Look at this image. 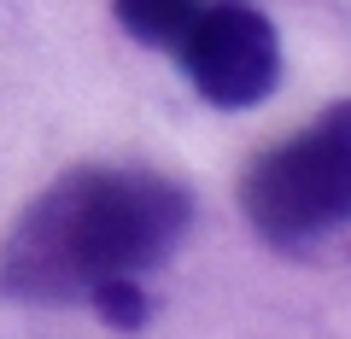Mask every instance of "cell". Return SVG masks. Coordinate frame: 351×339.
<instances>
[{
    "label": "cell",
    "instance_id": "1",
    "mask_svg": "<svg viewBox=\"0 0 351 339\" xmlns=\"http://www.w3.org/2000/svg\"><path fill=\"white\" fill-rule=\"evenodd\" d=\"M193 223V193L152 170H64L0 240V292L18 304H71L106 275L164 264Z\"/></svg>",
    "mask_w": 351,
    "mask_h": 339
},
{
    "label": "cell",
    "instance_id": "2",
    "mask_svg": "<svg viewBox=\"0 0 351 339\" xmlns=\"http://www.w3.org/2000/svg\"><path fill=\"white\" fill-rule=\"evenodd\" d=\"M240 211L276 251H304L351 216V105L334 100L304 135L258 152L240 176Z\"/></svg>",
    "mask_w": 351,
    "mask_h": 339
},
{
    "label": "cell",
    "instance_id": "3",
    "mask_svg": "<svg viewBox=\"0 0 351 339\" xmlns=\"http://www.w3.org/2000/svg\"><path fill=\"white\" fill-rule=\"evenodd\" d=\"M182 71L199 88L205 105L217 112H246V105L269 100L281 82V36L276 24L252 6H234V0H217V6H199L193 29L182 36Z\"/></svg>",
    "mask_w": 351,
    "mask_h": 339
},
{
    "label": "cell",
    "instance_id": "4",
    "mask_svg": "<svg viewBox=\"0 0 351 339\" xmlns=\"http://www.w3.org/2000/svg\"><path fill=\"white\" fill-rule=\"evenodd\" d=\"M112 18L141 47H182V36L199 18V0H112Z\"/></svg>",
    "mask_w": 351,
    "mask_h": 339
},
{
    "label": "cell",
    "instance_id": "5",
    "mask_svg": "<svg viewBox=\"0 0 351 339\" xmlns=\"http://www.w3.org/2000/svg\"><path fill=\"white\" fill-rule=\"evenodd\" d=\"M88 299H94L100 322L117 327V334H141V327H147V316H152V304H147V292L135 287V275H106V281H94V287H88Z\"/></svg>",
    "mask_w": 351,
    "mask_h": 339
}]
</instances>
